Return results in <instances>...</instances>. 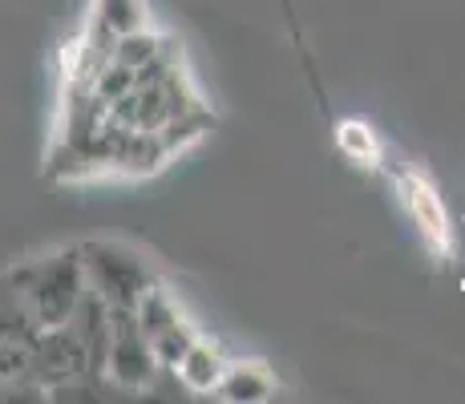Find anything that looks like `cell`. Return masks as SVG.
<instances>
[{
	"mask_svg": "<svg viewBox=\"0 0 465 404\" xmlns=\"http://www.w3.org/2000/svg\"><path fill=\"white\" fill-rule=\"evenodd\" d=\"M409 202H413V211H417V219H421V227H425V231H441V227H445L441 206H437V199H429V191L409 194Z\"/></svg>",
	"mask_w": 465,
	"mask_h": 404,
	"instance_id": "7",
	"label": "cell"
},
{
	"mask_svg": "<svg viewBox=\"0 0 465 404\" xmlns=\"http://www.w3.org/2000/svg\"><path fill=\"white\" fill-rule=\"evenodd\" d=\"M275 392V376L259 364H227L214 397L231 400V404H259Z\"/></svg>",
	"mask_w": 465,
	"mask_h": 404,
	"instance_id": "6",
	"label": "cell"
},
{
	"mask_svg": "<svg viewBox=\"0 0 465 404\" xmlns=\"http://www.w3.org/2000/svg\"><path fill=\"white\" fill-rule=\"evenodd\" d=\"M340 146L352 158H372V138L364 133V125H344V130H340Z\"/></svg>",
	"mask_w": 465,
	"mask_h": 404,
	"instance_id": "8",
	"label": "cell"
},
{
	"mask_svg": "<svg viewBox=\"0 0 465 404\" xmlns=\"http://www.w3.org/2000/svg\"><path fill=\"white\" fill-rule=\"evenodd\" d=\"M85 287L105 303V308L134 311L142 291L150 287V271L134 251L114 247V242H85L82 247Z\"/></svg>",
	"mask_w": 465,
	"mask_h": 404,
	"instance_id": "2",
	"label": "cell"
},
{
	"mask_svg": "<svg viewBox=\"0 0 465 404\" xmlns=\"http://www.w3.org/2000/svg\"><path fill=\"white\" fill-rule=\"evenodd\" d=\"M134 320H138L142 336L150 340V348H154L158 368H174V360L186 352V344L194 340L191 323L183 320V311L174 308V300H170L163 287H154V283H150L146 291H142V300L134 303Z\"/></svg>",
	"mask_w": 465,
	"mask_h": 404,
	"instance_id": "4",
	"label": "cell"
},
{
	"mask_svg": "<svg viewBox=\"0 0 465 404\" xmlns=\"http://www.w3.org/2000/svg\"><path fill=\"white\" fill-rule=\"evenodd\" d=\"M227 364L231 360L219 352V348L194 336L191 344H186V352L174 360V368H166V372H174L186 392H214L223 380V372H227Z\"/></svg>",
	"mask_w": 465,
	"mask_h": 404,
	"instance_id": "5",
	"label": "cell"
},
{
	"mask_svg": "<svg viewBox=\"0 0 465 404\" xmlns=\"http://www.w3.org/2000/svg\"><path fill=\"white\" fill-rule=\"evenodd\" d=\"M16 287V303L29 316V323L37 331L45 328H61V323L74 320L77 303L85 300V267H82V251H57V255H45L37 263L21 267L13 275Z\"/></svg>",
	"mask_w": 465,
	"mask_h": 404,
	"instance_id": "1",
	"label": "cell"
},
{
	"mask_svg": "<svg viewBox=\"0 0 465 404\" xmlns=\"http://www.w3.org/2000/svg\"><path fill=\"white\" fill-rule=\"evenodd\" d=\"M105 372L118 389H150L158 376V356L150 348V340L142 336L134 311L110 308V323H105Z\"/></svg>",
	"mask_w": 465,
	"mask_h": 404,
	"instance_id": "3",
	"label": "cell"
}]
</instances>
